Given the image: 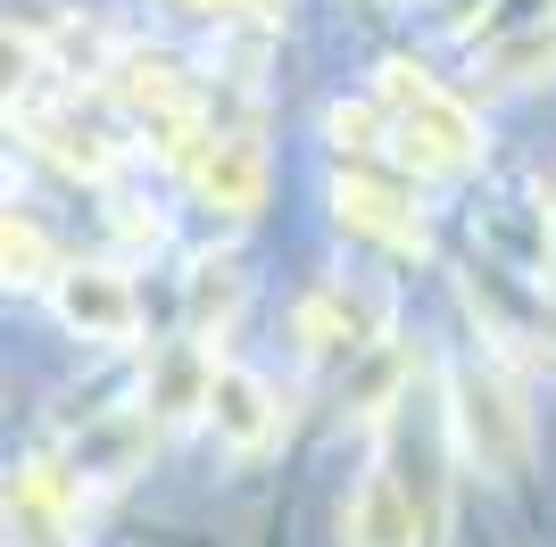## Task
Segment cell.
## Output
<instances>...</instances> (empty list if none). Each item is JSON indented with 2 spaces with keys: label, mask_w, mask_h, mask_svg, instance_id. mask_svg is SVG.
<instances>
[{
  "label": "cell",
  "mask_w": 556,
  "mask_h": 547,
  "mask_svg": "<svg viewBox=\"0 0 556 547\" xmlns=\"http://www.w3.org/2000/svg\"><path fill=\"white\" fill-rule=\"evenodd\" d=\"M382 116L399 125V158L416 175H473L482 166V125L457 91H441L416 59H382Z\"/></svg>",
  "instance_id": "obj_1"
},
{
  "label": "cell",
  "mask_w": 556,
  "mask_h": 547,
  "mask_svg": "<svg viewBox=\"0 0 556 547\" xmlns=\"http://www.w3.org/2000/svg\"><path fill=\"white\" fill-rule=\"evenodd\" d=\"M448 423H457L465 456H473L482 473H523V456H532V415H523V398L507 390L498 365H457V382H448Z\"/></svg>",
  "instance_id": "obj_2"
},
{
  "label": "cell",
  "mask_w": 556,
  "mask_h": 547,
  "mask_svg": "<svg viewBox=\"0 0 556 547\" xmlns=\"http://www.w3.org/2000/svg\"><path fill=\"white\" fill-rule=\"evenodd\" d=\"M50 307H59V323H67L75 341H92V348H116V341L141 332V298L116 266H67L50 282Z\"/></svg>",
  "instance_id": "obj_3"
},
{
  "label": "cell",
  "mask_w": 556,
  "mask_h": 547,
  "mask_svg": "<svg viewBox=\"0 0 556 547\" xmlns=\"http://www.w3.org/2000/svg\"><path fill=\"white\" fill-rule=\"evenodd\" d=\"M266 175H275V158H266V141L250 133V125H232V133H216L208 150H200V166H191V191H200V207H216V216H257L266 207Z\"/></svg>",
  "instance_id": "obj_4"
},
{
  "label": "cell",
  "mask_w": 556,
  "mask_h": 547,
  "mask_svg": "<svg viewBox=\"0 0 556 547\" xmlns=\"http://www.w3.org/2000/svg\"><path fill=\"white\" fill-rule=\"evenodd\" d=\"M332 225L357 232V241H382V250H424V216L407 207V191L366 175V166H349L332 182Z\"/></svg>",
  "instance_id": "obj_5"
},
{
  "label": "cell",
  "mask_w": 556,
  "mask_h": 547,
  "mask_svg": "<svg viewBox=\"0 0 556 547\" xmlns=\"http://www.w3.org/2000/svg\"><path fill=\"white\" fill-rule=\"evenodd\" d=\"M208 423L225 448L257 456L266 440L282 432V407H275V382L266 373H250V365H216V390H208Z\"/></svg>",
  "instance_id": "obj_6"
},
{
  "label": "cell",
  "mask_w": 556,
  "mask_h": 547,
  "mask_svg": "<svg viewBox=\"0 0 556 547\" xmlns=\"http://www.w3.org/2000/svg\"><path fill=\"white\" fill-rule=\"evenodd\" d=\"M25 133H34V150H42L59 175H75V182H109L116 158H125L100 125H84V116H67V109H34V116H25Z\"/></svg>",
  "instance_id": "obj_7"
},
{
  "label": "cell",
  "mask_w": 556,
  "mask_h": 547,
  "mask_svg": "<svg viewBox=\"0 0 556 547\" xmlns=\"http://www.w3.org/2000/svg\"><path fill=\"white\" fill-rule=\"evenodd\" d=\"M416 539H424V514L407 498V481L374 465L349 498V547H416Z\"/></svg>",
  "instance_id": "obj_8"
},
{
  "label": "cell",
  "mask_w": 556,
  "mask_h": 547,
  "mask_svg": "<svg viewBox=\"0 0 556 547\" xmlns=\"http://www.w3.org/2000/svg\"><path fill=\"white\" fill-rule=\"evenodd\" d=\"M109 84H116V100H125L134 116H150V125H175V116H200V100H191L184 67H175V59H159V50H125Z\"/></svg>",
  "instance_id": "obj_9"
},
{
  "label": "cell",
  "mask_w": 556,
  "mask_h": 547,
  "mask_svg": "<svg viewBox=\"0 0 556 547\" xmlns=\"http://www.w3.org/2000/svg\"><path fill=\"white\" fill-rule=\"evenodd\" d=\"M208 390H216V357L200 341H175L150 373V407H159V423H184V415H208Z\"/></svg>",
  "instance_id": "obj_10"
},
{
  "label": "cell",
  "mask_w": 556,
  "mask_h": 547,
  "mask_svg": "<svg viewBox=\"0 0 556 547\" xmlns=\"http://www.w3.org/2000/svg\"><path fill=\"white\" fill-rule=\"evenodd\" d=\"M241 291H250V282H241V257H200V266H191V323H225L232 307H241Z\"/></svg>",
  "instance_id": "obj_11"
},
{
  "label": "cell",
  "mask_w": 556,
  "mask_h": 547,
  "mask_svg": "<svg viewBox=\"0 0 556 547\" xmlns=\"http://www.w3.org/2000/svg\"><path fill=\"white\" fill-rule=\"evenodd\" d=\"M0 257H9V282H25V291H34V282H59V274H50L42 225H34V216H17V207H9V225H0Z\"/></svg>",
  "instance_id": "obj_12"
},
{
  "label": "cell",
  "mask_w": 556,
  "mask_h": 547,
  "mask_svg": "<svg viewBox=\"0 0 556 547\" xmlns=\"http://www.w3.org/2000/svg\"><path fill=\"white\" fill-rule=\"evenodd\" d=\"M540 25H556V0H490V17H482V42H515V34H540Z\"/></svg>",
  "instance_id": "obj_13"
},
{
  "label": "cell",
  "mask_w": 556,
  "mask_h": 547,
  "mask_svg": "<svg viewBox=\"0 0 556 547\" xmlns=\"http://www.w3.org/2000/svg\"><path fill=\"white\" fill-rule=\"evenodd\" d=\"M374 133H382V109H325V141L341 150V158H374Z\"/></svg>",
  "instance_id": "obj_14"
},
{
  "label": "cell",
  "mask_w": 556,
  "mask_h": 547,
  "mask_svg": "<svg viewBox=\"0 0 556 547\" xmlns=\"http://www.w3.org/2000/svg\"><path fill=\"white\" fill-rule=\"evenodd\" d=\"M191 9H208V17H275L282 0H191Z\"/></svg>",
  "instance_id": "obj_15"
},
{
  "label": "cell",
  "mask_w": 556,
  "mask_h": 547,
  "mask_svg": "<svg viewBox=\"0 0 556 547\" xmlns=\"http://www.w3.org/2000/svg\"><path fill=\"white\" fill-rule=\"evenodd\" d=\"M116 232H125V241H150V250H159V241H166V225H159V216H134V207L116 216Z\"/></svg>",
  "instance_id": "obj_16"
},
{
  "label": "cell",
  "mask_w": 556,
  "mask_h": 547,
  "mask_svg": "<svg viewBox=\"0 0 556 547\" xmlns=\"http://www.w3.org/2000/svg\"><path fill=\"white\" fill-rule=\"evenodd\" d=\"M540 232H548V266H556V182H540Z\"/></svg>",
  "instance_id": "obj_17"
},
{
  "label": "cell",
  "mask_w": 556,
  "mask_h": 547,
  "mask_svg": "<svg viewBox=\"0 0 556 547\" xmlns=\"http://www.w3.org/2000/svg\"><path fill=\"white\" fill-rule=\"evenodd\" d=\"M548 307H556V266H548Z\"/></svg>",
  "instance_id": "obj_18"
}]
</instances>
